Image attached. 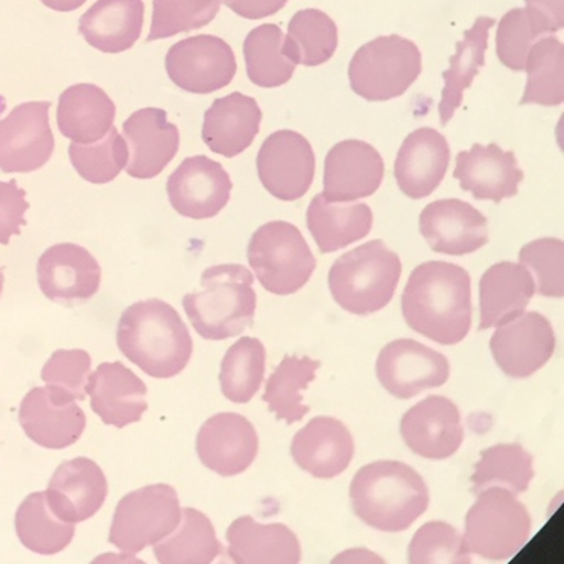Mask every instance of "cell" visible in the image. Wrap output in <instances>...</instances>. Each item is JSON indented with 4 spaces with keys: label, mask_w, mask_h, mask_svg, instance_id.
I'll return each instance as SVG.
<instances>
[{
    "label": "cell",
    "mask_w": 564,
    "mask_h": 564,
    "mask_svg": "<svg viewBox=\"0 0 564 564\" xmlns=\"http://www.w3.org/2000/svg\"><path fill=\"white\" fill-rule=\"evenodd\" d=\"M355 514L369 528L402 532L430 508V489L423 476L395 459H379L358 469L350 486Z\"/></svg>",
    "instance_id": "3957f363"
},
{
    "label": "cell",
    "mask_w": 564,
    "mask_h": 564,
    "mask_svg": "<svg viewBox=\"0 0 564 564\" xmlns=\"http://www.w3.org/2000/svg\"><path fill=\"white\" fill-rule=\"evenodd\" d=\"M528 9L542 20L552 33L563 30L564 0H525Z\"/></svg>",
    "instance_id": "816d5d0a"
},
{
    "label": "cell",
    "mask_w": 564,
    "mask_h": 564,
    "mask_svg": "<svg viewBox=\"0 0 564 564\" xmlns=\"http://www.w3.org/2000/svg\"><path fill=\"white\" fill-rule=\"evenodd\" d=\"M181 522L176 490L169 484H152L128 494L118 503L109 542L121 552L141 553L172 535Z\"/></svg>",
    "instance_id": "9c48e42d"
},
{
    "label": "cell",
    "mask_w": 564,
    "mask_h": 564,
    "mask_svg": "<svg viewBox=\"0 0 564 564\" xmlns=\"http://www.w3.org/2000/svg\"><path fill=\"white\" fill-rule=\"evenodd\" d=\"M402 313L414 333L433 343H462L473 323L471 276L448 261L421 263L406 282Z\"/></svg>",
    "instance_id": "6da1fadb"
},
{
    "label": "cell",
    "mask_w": 564,
    "mask_h": 564,
    "mask_svg": "<svg viewBox=\"0 0 564 564\" xmlns=\"http://www.w3.org/2000/svg\"><path fill=\"white\" fill-rule=\"evenodd\" d=\"M400 434L413 454L427 459L454 456L465 441L458 406L444 395H430L403 414Z\"/></svg>",
    "instance_id": "ffe728a7"
},
{
    "label": "cell",
    "mask_w": 564,
    "mask_h": 564,
    "mask_svg": "<svg viewBox=\"0 0 564 564\" xmlns=\"http://www.w3.org/2000/svg\"><path fill=\"white\" fill-rule=\"evenodd\" d=\"M19 421L24 434L41 447L62 451L76 444L86 430V414L73 397L58 389L34 388L24 395Z\"/></svg>",
    "instance_id": "2e32d148"
},
{
    "label": "cell",
    "mask_w": 564,
    "mask_h": 564,
    "mask_svg": "<svg viewBox=\"0 0 564 564\" xmlns=\"http://www.w3.org/2000/svg\"><path fill=\"white\" fill-rule=\"evenodd\" d=\"M532 521L528 508L513 492L490 487L478 494L465 520L469 553L489 562H508L528 545Z\"/></svg>",
    "instance_id": "8992f818"
},
{
    "label": "cell",
    "mask_w": 564,
    "mask_h": 564,
    "mask_svg": "<svg viewBox=\"0 0 564 564\" xmlns=\"http://www.w3.org/2000/svg\"><path fill=\"white\" fill-rule=\"evenodd\" d=\"M376 375L391 395L410 400L444 386L451 378V364L434 348L413 339H397L379 354Z\"/></svg>",
    "instance_id": "7c38bea8"
},
{
    "label": "cell",
    "mask_w": 564,
    "mask_h": 564,
    "mask_svg": "<svg viewBox=\"0 0 564 564\" xmlns=\"http://www.w3.org/2000/svg\"><path fill=\"white\" fill-rule=\"evenodd\" d=\"M90 409L107 426L118 430L142 420L148 412V386L120 361L99 365L87 379Z\"/></svg>",
    "instance_id": "d4e9b609"
},
{
    "label": "cell",
    "mask_w": 564,
    "mask_h": 564,
    "mask_svg": "<svg viewBox=\"0 0 564 564\" xmlns=\"http://www.w3.org/2000/svg\"><path fill=\"white\" fill-rule=\"evenodd\" d=\"M261 113L253 97L232 93L205 111L202 139L218 155L232 159L250 148L260 132Z\"/></svg>",
    "instance_id": "83f0119b"
},
{
    "label": "cell",
    "mask_w": 564,
    "mask_h": 564,
    "mask_svg": "<svg viewBox=\"0 0 564 564\" xmlns=\"http://www.w3.org/2000/svg\"><path fill=\"white\" fill-rule=\"evenodd\" d=\"M535 294V281L524 264L500 261L479 282V330L499 327L524 313Z\"/></svg>",
    "instance_id": "f1b7e54d"
},
{
    "label": "cell",
    "mask_w": 564,
    "mask_h": 564,
    "mask_svg": "<svg viewBox=\"0 0 564 564\" xmlns=\"http://www.w3.org/2000/svg\"><path fill=\"white\" fill-rule=\"evenodd\" d=\"M221 0H153L148 43L200 30L214 22Z\"/></svg>",
    "instance_id": "ee69618b"
},
{
    "label": "cell",
    "mask_w": 564,
    "mask_h": 564,
    "mask_svg": "<svg viewBox=\"0 0 564 564\" xmlns=\"http://www.w3.org/2000/svg\"><path fill=\"white\" fill-rule=\"evenodd\" d=\"M202 291L184 295L183 306L198 336L226 340L253 326L257 292L242 264H217L200 278Z\"/></svg>",
    "instance_id": "277c9868"
},
{
    "label": "cell",
    "mask_w": 564,
    "mask_h": 564,
    "mask_svg": "<svg viewBox=\"0 0 564 564\" xmlns=\"http://www.w3.org/2000/svg\"><path fill=\"white\" fill-rule=\"evenodd\" d=\"M528 85L520 106L556 107L564 102V45L558 37H542L525 58Z\"/></svg>",
    "instance_id": "60d3db41"
},
{
    "label": "cell",
    "mask_w": 564,
    "mask_h": 564,
    "mask_svg": "<svg viewBox=\"0 0 564 564\" xmlns=\"http://www.w3.org/2000/svg\"><path fill=\"white\" fill-rule=\"evenodd\" d=\"M3 280H6V278H3L2 268H0V297H2Z\"/></svg>",
    "instance_id": "db71d44e"
},
{
    "label": "cell",
    "mask_w": 564,
    "mask_h": 564,
    "mask_svg": "<svg viewBox=\"0 0 564 564\" xmlns=\"http://www.w3.org/2000/svg\"><path fill=\"white\" fill-rule=\"evenodd\" d=\"M521 264L534 273L538 292L542 297L563 299L564 242L543 238L525 243L520 252Z\"/></svg>",
    "instance_id": "7dc6e473"
},
{
    "label": "cell",
    "mask_w": 564,
    "mask_h": 564,
    "mask_svg": "<svg viewBox=\"0 0 564 564\" xmlns=\"http://www.w3.org/2000/svg\"><path fill=\"white\" fill-rule=\"evenodd\" d=\"M384 173V160L371 144L357 139L339 142L326 155L323 197L327 202L371 197L381 187Z\"/></svg>",
    "instance_id": "44dd1931"
},
{
    "label": "cell",
    "mask_w": 564,
    "mask_h": 564,
    "mask_svg": "<svg viewBox=\"0 0 564 564\" xmlns=\"http://www.w3.org/2000/svg\"><path fill=\"white\" fill-rule=\"evenodd\" d=\"M236 15L247 20H261L276 15L284 9L288 0H223Z\"/></svg>",
    "instance_id": "f907efd6"
},
{
    "label": "cell",
    "mask_w": 564,
    "mask_h": 564,
    "mask_svg": "<svg viewBox=\"0 0 564 564\" xmlns=\"http://www.w3.org/2000/svg\"><path fill=\"white\" fill-rule=\"evenodd\" d=\"M196 448L205 468L221 478H235L256 462L259 434L242 414L218 413L208 417L198 431Z\"/></svg>",
    "instance_id": "e0dca14e"
},
{
    "label": "cell",
    "mask_w": 564,
    "mask_h": 564,
    "mask_svg": "<svg viewBox=\"0 0 564 564\" xmlns=\"http://www.w3.org/2000/svg\"><path fill=\"white\" fill-rule=\"evenodd\" d=\"M496 19L479 17L465 37L456 43V52L451 58V68L444 72V90H442L438 115L442 127H447L455 111L463 104V94L475 82L480 68L486 65V51L489 47V31L496 24Z\"/></svg>",
    "instance_id": "836d02e7"
},
{
    "label": "cell",
    "mask_w": 564,
    "mask_h": 564,
    "mask_svg": "<svg viewBox=\"0 0 564 564\" xmlns=\"http://www.w3.org/2000/svg\"><path fill=\"white\" fill-rule=\"evenodd\" d=\"M221 552L214 524L196 508L181 510L176 531L153 545V555L162 564H210Z\"/></svg>",
    "instance_id": "e575fe53"
},
{
    "label": "cell",
    "mask_w": 564,
    "mask_h": 564,
    "mask_svg": "<svg viewBox=\"0 0 564 564\" xmlns=\"http://www.w3.org/2000/svg\"><path fill=\"white\" fill-rule=\"evenodd\" d=\"M319 367L322 361L310 357L285 355L282 358L280 367L268 378L263 393V400L270 406V412L276 414V420L294 424L310 413L302 392L315 381Z\"/></svg>",
    "instance_id": "d590c367"
},
{
    "label": "cell",
    "mask_w": 564,
    "mask_h": 564,
    "mask_svg": "<svg viewBox=\"0 0 564 564\" xmlns=\"http://www.w3.org/2000/svg\"><path fill=\"white\" fill-rule=\"evenodd\" d=\"M51 102H24L0 120V170L31 173L43 169L55 149L48 123Z\"/></svg>",
    "instance_id": "4fadbf2b"
},
{
    "label": "cell",
    "mask_w": 564,
    "mask_h": 564,
    "mask_svg": "<svg viewBox=\"0 0 564 564\" xmlns=\"http://www.w3.org/2000/svg\"><path fill=\"white\" fill-rule=\"evenodd\" d=\"M420 231L431 249L444 256H468L489 242V221L462 198H442L427 205L421 212Z\"/></svg>",
    "instance_id": "d6986e66"
},
{
    "label": "cell",
    "mask_w": 564,
    "mask_h": 564,
    "mask_svg": "<svg viewBox=\"0 0 564 564\" xmlns=\"http://www.w3.org/2000/svg\"><path fill=\"white\" fill-rule=\"evenodd\" d=\"M117 117V107L109 94L96 85H75L58 99L57 127L75 144L102 141Z\"/></svg>",
    "instance_id": "1f68e13d"
},
{
    "label": "cell",
    "mask_w": 564,
    "mask_h": 564,
    "mask_svg": "<svg viewBox=\"0 0 564 564\" xmlns=\"http://www.w3.org/2000/svg\"><path fill=\"white\" fill-rule=\"evenodd\" d=\"M30 208L26 191L20 189L15 180L0 181V246H9L12 236H19L26 225L24 214Z\"/></svg>",
    "instance_id": "681fc988"
},
{
    "label": "cell",
    "mask_w": 564,
    "mask_h": 564,
    "mask_svg": "<svg viewBox=\"0 0 564 564\" xmlns=\"http://www.w3.org/2000/svg\"><path fill=\"white\" fill-rule=\"evenodd\" d=\"M102 270L85 247L57 243L45 250L37 261V282L48 301L75 305L89 301L99 292Z\"/></svg>",
    "instance_id": "ac0fdd59"
},
{
    "label": "cell",
    "mask_w": 564,
    "mask_h": 564,
    "mask_svg": "<svg viewBox=\"0 0 564 564\" xmlns=\"http://www.w3.org/2000/svg\"><path fill=\"white\" fill-rule=\"evenodd\" d=\"M41 2L55 12H75L79 7L85 6L86 0H41Z\"/></svg>",
    "instance_id": "f5cc1de1"
},
{
    "label": "cell",
    "mask_w": 564,
    "mask_h": 564,
    "mask_svg": "<svg viewBox=\"0 0 564 564\" xmlns=\"http://www.w3.org/2000/svg\"><path fill=\"white\" fill-rule=\"evenodd\" d=\"M130 149L127 172L135 180H152L169 166L180 151V130L162 109L134 111L123 124Z\"/></svg>",
    "instance_id": "7402d4cb"
},
{
    "label": "cell",
    "mask_w": 564,
    "mask_h": 564,
    "mask_svg": "<svg viewBox=\"0 0 564 564\" xmlns=\"http://www.w3.org/2000/svg\"><path fill=\"white\" fill-rule=\"evenodd\" d=\"M68 155L73 169L87 183L107 184L127 169L130 149L117 128L111 127L102 141L86 145L72 142Z\"/></svg>",
    "instance_id": "7bdbcfd3"
},
{
    "label": "cell",
    "mask_w": 564,
    "mask_h": 564,
    "mask_svg": "<svg viewBox=\"0 0 564 564\" xmlns=\"http://www.w3.org/2000/svg\"><path fill=\"white\" fill-rule=\"evenodd\" d=\"M534 458L518 442L497 444L480 452L471 476V492L478 496L490 487H503L514 496L529 489L534 479Z\"/></svg>",
    "instance_id": "74e56055"
},
{
    "label": "cell",
    "mask_w": 564,
    "mask_h": 564,
    "mask_svg": "<svg viewBox=\"0 0 564 564\" xmlns=\"http://www.w3.org/2000/svg\"><path fill=\"white\" fill-rule=\"evenodd\" d=\"M170 79L191 94H212L231 85L238 62L231 45L221 37L200 34L170 47L165 57Z\"/></svg>",
    "instance_id": "30bf717a"
},
{
    "label": "cell",
    "mask_w": 564,
    "mask_h": 564,
    "mask_svg": "<svg viewBox=\"0 0 564 564\" xmlns=\"http://www.w3.org/2000/svg\"><path fill=\"white\" fill-rule=\"evenodd\" d=\"M489 346L503 375L524 379L549 364L555 354L556 336L545 316L538 312H524L499 326Z\"/></svg>",
    "instance_id": "5bb4252c"
},
{
    "label": "cell",
    "mask_w": 564,
    "mask_h": 564,
    "mask_svg": "<svg viewBox=\"0 0 564 564\" xmlns=\"http://www.w3.org/2000/svg\"><path fill=\"white\" fill-rule=\"evenodd\" d=\"M267 368V348L256 337H240L226 351L219 384L232 403H249L261 388Z\"/></svg>",
    "instance_id": "b9f144b4"
},
{
    "label": "cell",
    "mask_w": 564,
    "mask_h": 564,
    "mask_svg": "<svg viewBox=\"0 0 564 564\" xmlns=\"http://www.w3.org/2000/svg\"><path fill=\"white\" fill-rule=\"evenodd\" d=\"M295 465L318 479L343 475L355 455V442L343 421L316 416L292 438Z\"/></svg>",
    "instance_id": "484cf974"
},
{
    "label": "cell",
    "mask_w": 564,
    "mask_h": 564,
    "mask_svg": "<svg viewBox=\"0 0 564 564\" xmlns=\"http://www.w3.org/2000/svg\"><path fill=\"white\" fill-rule=\"evenodd\" d=\"M552 30L529 9H513L500 20L497 30V55L501 64L513 72H524L525 58L539 37Z\"/></svg>",
    "instance_id": "f6af8a7d"
},
{
    "label": "cell",
    "mask_w": 564,
    "mask_h": 564,
    "mask_svg": "<svg viewBox=\"0 0 564 564\" xmlns=\"http://www.w3.org/2000/svg\"><path fill=\"white\" fill-rule=\"evenodd\" d=\"M247 259L263 289L274 295L301 291L316 270V259L297 226L270 221L250 238Z\"/></svg>",
    "instance_id": "ba28073f"
},
{
    "label": "cell",
    "mask_w": 564,
    "mask_h": 564,
    "mask_svg": "<svg viewBox=\"0 0 564 564\" xmlns=\"http://www.w3.org/2000/svg\"><path fill=\"white\" fill-rule=\"evenodd\" d=\"M20 542L37 555L52 556L64 552L75 538V524L55 514L45 492H34L20 505L15 514Z\"/></svg>",
    "instance_id": "8d00e7d4"
},
{
    "label": "cell",
    "mask_w": 564,
    "mask_h": 564,
    "mask_svg": "<svg viewBox=\"0 0 564 564\" xmlns=\"http://www.w3.org/2000/svg\"><path fill=\"white\" fill-rule=\"evenodd\" d=\"M316 159L301 132L281 130L264 139L257 155V172L271 196L295 202L305 196L315 180Z\"/></svg>",
    "instance_id": "8fae6325"
},
{
    "label": "cell",
    "mask_w": 564,
    "mask_h": 564,
    "mask_svg": "<svg viewBox=\"0 0 564 564\" xmlns=\"http://www.w3.org/2000/svg\"><path fill=\"white\" fill-rule=\"evenodd\" d=\"M306 226L319 252L333 253L367 238L372 228V212L367 204L327 202L318 194L310 202Z\"/></svg>",
    "instance_id": "d6a6232c"
},
{
    "label": "cell",
    "mask_w": 564,
    "mask_h": 564,
    "mask_svg": "<svg viewBox=\"0 0 564 564\" xmlns=\"http://www.w3.org/2000/svg\"><path fill=\"white\" fill-rule=\"evenodd\" d=\"M451 165V145L433 128H420L409 134L397 153V184L406 197L420 200L441 186Z\"/></svg>",
    "instance_id": "4316f807"
},
{
    "label": "cell",
    "mask_w": 564,
    "mask_h": 564,
    "mask_svg": "<svg viewBox=\"0 0 564 564\" xmlns=\"http://www.w3.org/2000/svg\"><path fill=\"white\" fill-rule=\"evenodd\" d=\"M409 563L471 564V553L454 525L431 521L421 525L410 542Z\"/></svg>",
    "instance_id": "bcb514c9"
},
{
    "label": "cell",
    "mask_w": 564,
    "mask_h": 564,
    "mask_svg": "<svg viewBox=\"0 0 564 564\" xmlns=\"http://www.w3.org/2000/svg\"><path fill=\"white\" fill-rule=\"evenodd\" d=\"M423 68L420 48L399 34L376 37L361 45L348 65L355 94L368 102H386L403 96L420 78Z\"/></svg>",
    "instance_id": "52a82bcc"
},
{
    "label": "cell",
    "mask_w": 564,
    "mask_h": 564,
    "mask_svg": "<svg viewBox=\"0 0 564 564\" xmlns=\"http://www.w3.org/2000/svg\"><path fill=\"white\" fill-rule=\"evenodd\" d=\"M144 10L142 0H97L79 20V33L90 47L121 54L141 37Z\"/></svg>",
    "instance_id": "4dcf8cb0"
},
{
    "label": "cell",
    "mask_w": 564,
    "mask_h": 564,
    "mask_svg": "<svg viewBox=\"0 0 564 564\" xmlns=\"http://www.w3.org/2000/svg\"><path fill=\"white\" fill-rule=\"evenodd\" d=\"M121 354L156 379H170L189 365L194 343L180 313L159 299L138 302L124 310L118 323Z\"/></svg>",
    "instance_id": "7a4b0ae2"
},
{
    "label": "cell",
    "mask_w": 564,
    "mask_h": 564,
    "mask_svg": "<svg viewBox=\"0 0 564 564\" xmlns=\"http://www.w3.org/2000/svg\"><path fill=\"white\" fill-rule=\"evenodd\" d=\"M93 360L86 350H57L44 365L41 378L51 388L65 392L75 400H86V384Z\"/></svg>",
    "instance_id": "c3c4849f"
},
{
    "label": "cell",
    "mask_w": 564,
    "mask_h": 564,
    "mask_svg": "<svg viewBox=\"0 0 564 564\" xmlns=\"http://www.w3.org/2000/svg\"><path fill=\"white\" fill-rule=\"evenodd\" d=\"M455 180L465 193L476 200H492L500 204L503 198L514 197L524 180L517 155L503 151L499 144H475L471 151L456 155Z\"/></svg>",
    "instance_id": "603a6c76"
},
{
    "label": "cell",
    "mask_w": 564,
    "mask_h": 564,
    "mask_svg": "<svg viewBox=\"0 0 564 564\" xmlns=\"http://www.w3.org/2000/svg\"><path fill=\"white\" fill-rule=\"evenodd\" d=\"M402 276V261L384 240H369L344 253L329 270V291L340 308L372 315L391 304Z\"/></svg>",
    "instance_id": "5b68a950"
},
{
    "label": "cell",
    "mask_w": 564,
    "mask_h": 564,
    "mask_svg": "<svg viewBox=\"0 0 564 564\" xmlns=\"http://www.w3.org/2000/svg\"><path fill=\"white\" fill-rule=\"evenodd\" d=\"M284 33L278 24L253 28L243 41L247 76L260 87H280L291 82L295 65L284 52Z\"/></svg>",
    "instance_id": "ab89813d"
},
{
    "label": "cell",
    "mask_w": 564,
    "mask_h": 564,
    "mask_svg": "<svg viewBox=\"0 0 564 564\" xmlns=\"http://www.w3.org/2000/svg\"><path fill=\"white\" fill-rule=\"evenodd\" d=\"M109 482L102 468L93 459L78 456L62 463L48 482V505L66 522L93 518L106 503Z\"/></svg>",
    "instance_id": "cb8c5ba5"
},
{
    "label": "cell",
    "mask_w": 564,
    "mask_h": 564,
    "mask_svg": "<svg viewBox=\"0 0 564 564\" xmlns=\"http://www.w3.org/2000/svg\"><path fill=\"white\" fill-rule=\"evenodd\" d=\"M228 555L238 564H299L302 546L288 525L260 524L252 517H240L226 532Z\"/></svg>",
    "instance_id": "f546056e"
},
{
    "label": "cell",
    "mask_w": 564,
    "mask_h": 564,
    "mask_svg": "<svg viewBox=\"0 0 564 564\" xmlns=\"http://www.w3.org/2000/svg\"><path fill=\"white\" fill-rule=\"evenodd\" d=\"M232 181L221 163L205 155L189 156L170 174L166 194L181 217H217L231 198Z\"/></svg>",
    "instance_id": "9a60e30c"
},
{
    "label": "cell",
    "mask_w": 564,
    "mask_h": 564,
    "mask_svg": "<svg viewBox=\"0 0 564 564\" xmlns=\"http://www.w3.org/2000/svg\"><path fill=\"white\" fill-rule=\"evenodd\" d=\"M339 36L334 20L316 9L295 13L284 37V52L295 65L318 66L336 54Z\"/></svg>",
    "instance_id": "f35d334b"
}]
</instances>
